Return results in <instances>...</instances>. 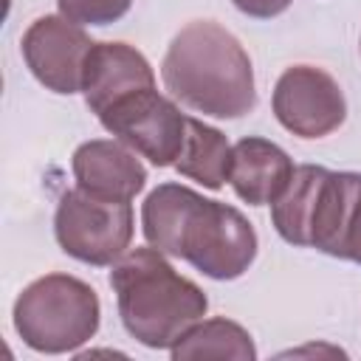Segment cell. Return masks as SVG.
Returning a JSON list of instances; mask_svg holds the SVG:
<instances>
[{
  "instance_id": "cell-1",
  "label": "cell",
  "mask_w": 361,
  "mask_h": 361,
  "mask_svg": "<svg viewBox=\"0 0 361 361\" xmlns=\"http://www.w3.org/2000/svg\"><path fill=\"white\" fill-rule=\"evenodd\" d=\"M141 231L147 245L186 259L217 282L243 276L259 248L257 231L240 209L172 180L158 183L141 203Z\"/></svg>"
},
{
  "instance_id": "cell-2",
  "label": "cell",
  "mask_w": 361,
  "mask_h": 361,
  "mask_svg": "<svg viewBox=\"0 0 361 361\" xmlns=\"http://www.w3.org/2000/svg\"><path fill=\"white\" fill-rule=\"evenodd\" d=\"M161 79L172 99L212 118H240L257 107L251 56L214 20H192L172 37Z\"/></svg>"
},
{
  "instance_id": "cell-3",
  "label": "cell",
  "mask_w": 361,
  "mask_h": 361,
  "mask_svg": "<svg viewBox=\"0 0 361 361\" xmlns=\"http://www.w3.org/2000/svg\"><path fill=\"white\" fill-rule=\"evenodd\" d=\"M124 330L149 350H169L209 310V296L180 276L164 251L144 245L127 251L110 271Z\"/></svg>"
},
{
  "instance_id": "cell-4",
  "label": "cell",
  "mask_w": 361,
  "mask_h": 361,
  "mask_svg": "<svg viewBox=\"0 0 361 361\" xmlns=\"http://www.w3.org/2000/svg\"><path fill=\"white\" fill-rule=\"evenodd\" d=\"M11 319L25 347L59 355L79 350L96 336L102 305L99 293L79 276L45 274L23 288Z\"/></svg>"
},
{
  "instance_id": "cell-5",
  "label": "cell",
  "mask_w": 361,
  "mask_h": 361,
  "mask_svg": "<svg viewBox=\"0 0 361 361\" xmlns=\"http://www.w3.org/2000/svg\"><path fill=\"white\" fill-rule=\"evenodd\" d=\"M135 217L127 200H102L87 192L68 189L54 212V237L59 248L85 265L118 262L133 240Z\"/></svg>"
},
{
  "instance_id": "cell-6",
  "label": "cell",
  "mask_w": 361,
  "mask_h": 361,
  "mask_svg": "<svg viewBox=\"0 0 361 361\" xmlns=\"http://www.w3.org/2000/svg\"><path fill=\"white\" fill-rule=\"evenodd\" d=\"M186 113L155 87L138 90L113 107H107L99 121L102 127L147 158L152 166H175L186 141Z\"/></svg>"
},
{
  "instance_id": "cell-7",
  "label": "cell",
  "mask_w": 361,
  "mask_h": 361,
  "mask_svg": "<svg viewBox=\"0 0 361 361\" xmlns=\"http://www.w3.org/2000/svg\"><path fill=\"white\" fill-rule=\"evenodd\" d=\"M276 121L299 138H324L347 118L341 85L316 65H293L282 71L271 93Z\"/></svg>"
},
{
  "instance_id": "cell-8",
  "label": "cell",
  "mask_w": 361,
  "mask_h": 361,
  "mask_svg": "<svg viewBox=\"0 0 361 361\" xmlns=\"http://www.w3.org/2000/svg\"><path fill=\"white\" fill-rule=\"evenodd\" d=\"M90 48L93 39L87 31L62 14L37 17L20 39L23 59L34 79L59 96L82 90V73Z\"/></svg>"
},
{
  "instance_id": "cell-9",
  "label": "cell",
  "mask_w": 361,
  "mask_h": 361,
  "mask_svg": "<svg viewBox=\"0 0 361 361\" xmlns=\"http://www.w3.org/2000/svg\"><path fill=\"white\" fill-rule=\"evenodd\" d=\"M73 180L102 200H133L147 186V169L135 149L118 138H90L73 149Z\"/></svg>"
},
{
  "instance_id": "cell-10",
  "label": "cell",
  "mask_w": 361,
  "mask_h": 361,
  "mask_svg": "<svg viewBox=\"0 0 361 361\" xmlns=\"http://www.w3.org/2000/svg\"><path fill=\"white\" fill-rule=\"evenodd\" d=\"M147 87H155V71L138 48L127 42H93L82 73V93L90 113L102 116L116 102Z\"/></svg>"
},
{
  "instance_id": "cell-11",
  "label": "cell",
  "mask_w": 361,
  "mask_h": 361,
  "mask_svg": "<svg viewBox=\"0 0 361 361\" xmlns=\"http://www.w3.org/2000/svg\"><path fill=\"white\" fill-rule=\"evenodd\" d=\"M293 169L290 155L279 144L259 135H245L231 147L228 183L243 203L265 206L285 192Z\"/></svg>"
},
{
  "instance_id": "cell-12",
  "label": "cell",
  "mask_w": 361,
  "mask_h": 361,
  "mask_svg": "<svg viewBox=\"0 0 361 361\" xmlns=\"http://www.w3.org/2000/svg\"><path fill=\"white\" fill-rule=\"evenodd\" d=\"M358 195H361V172H333V169L327 172L310 223V248L341 259Z\"/></svg>"
},
{
  "instance_id": "cell-13",
  "label": "cell",
  "mask_w": 361,
  "mask_h": 361,
  "mask_svg": "<svg viewBox=\"0 0 361 361\" xmlns=\"http://www.w3.org/2000/svg\"><path fill=\"white\" fill-rule=\"evenodd\" d=\"M330 169L319 164H299L285 192L271 203V223L276 234L299 248H310V223L316 214L319 192Z\"/></svg>"
},
{
  "instance_id": "cell-14",
  "label": "cell",
  "mask_w": 361,
  "mask_h": 361,
  "mask_svg": "<svg viewBox=\"0 0 361 361\" xmlns=\"http://www.w3.org/2000/svg\"><path fill=\"white\" fill-rule=\"evenodd\" d=\"M169 355L175 361L189 358H231V361H254L257 347L251 333L231 319H200L195 322L172 347Z\"/></svg>"
},
{
  "instance_id": "cell-15",
  "label": "cell",
  "mask_w": 361,
  "mask_h": 361,
  "mask_svg": "<svg viewBox=\"0 0 361 361\" xmlns=\"http://www.w3.org/2000/svg\"><path fill=\"white\" fill-rule=\"evenodd\" d=\"M228 164H231L228 138L217 127L189 116L186 118V141H183L175 169L183 178L197 180L206 189H220L228 180Z\"/></svg>"
},
{
  "instance_id": "cell-16",
  "label": "cell",
  "mask_w": 361,
  "mask_h": 361,
  "mask_svg": "<svg viewBox=\"0 0 361 361\" xmlns=\"http://www.w3.org/2000/svg\"><path fill=\"white\" fill-rule=\"evenodd\" d=\"M59 14L79 25H110L121 20L133 0H56Z\"/></svg>"
},
{
  "instance_id": "cell-17",
  "label": "cell",
  "mask_w": 361,
  "mask_h": 361,
  "mask_svg": "<svg viewBox=\"0 0 361 361\" xmlns=\"http://www.w3.org/2000/svg\"><path fill=\"white\" fill-rule=\"evenodd\" d=\"M237 11L248 14V17H257V20H271V17H279L282 11H288V6L293 0H231Z\"/></svg>"
},
{
  "instance_id": "cell-18",
  "label": "cell",
  "mask_w": 361,
  "mask_h": 361,
  "mask_svg": "<svg viewBox=\"0 0 361 361\" xmlns=\"http://www.w3.org/2000/svg\"><path fill=\"white\" fill-rule=\"evenodd\" d=\"M341 259H350V262H358L361 265V195H358L355 209H353V220H350V228H347Z\"/></svg>"
}]
</instances>
